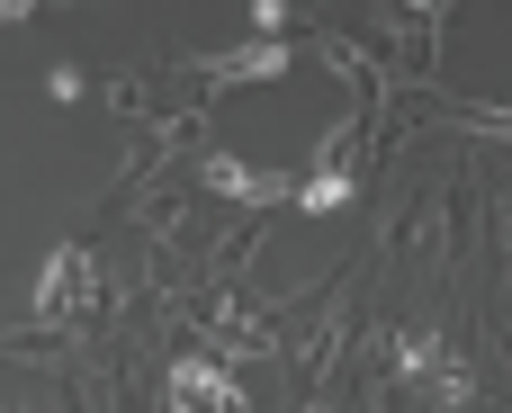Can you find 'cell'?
<instances>
[{"instance_id":"cell-1","label":"cell","mask_w":512,"mask_h":413,"mask_svg":"<svg viewBox=\"0 0 512 413\" xmlns=\"http://www.w3.org/2000/svg\"><path fill=\"white\" fill-rule=\"evenodd\" d=\"M207 180H216V189H243V198H279V189H288L279 171H252V162H225V153L207 162Z\"/></svg>"},{"instance_id":"cell-2","label":"cell","mask_w":512,"mask_h":413,"mask_svg":"<svg viewBox=\"0 0 512 413\" xmlns=\"http://www.w3.org/2000/svg\"><path fill=\"white\" fill-rule=\"evenodd\" d=\"M342 198H351V180H342V171H315V180L297 189V207H342Z\"/></svg>"}]
</instances>
